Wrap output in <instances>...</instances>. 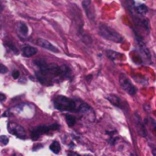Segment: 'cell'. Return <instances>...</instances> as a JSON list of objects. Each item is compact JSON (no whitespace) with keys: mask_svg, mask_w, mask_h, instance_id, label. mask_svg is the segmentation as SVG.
<instances>
[{"mask_svg":"<svg viewBox=\"0 0 156 156\" xmlns=\"http://www.w3.org/2000/svg\"><path fill=\"white\" fill-rule=\"evenodd\" d=\"M107 55L109 59H111L112 61H115V60H118L119 57H121L122 55L116 52V51H107Z\"/></svg>","mask_w":156,"mask_h":156,"instance_id":"12","label":"cell"},{"mask_svg":"<svg viewBox=\"0 0 156 156\" xmlns=\"http://www.w3.org/2000/svg\"><path fill=\"white\" fill-rule=\"evenodd\" d=\"M68 156H81V155H79V154L76 153V152H74V151H68Z\"/></svg>","mask_w":156,"mask_h":156,"instance_id":"19","label":"cell"},{"mask_svg":"<svg viewBox=\"0 0 156 156\" xmlns=\"http://www.w3.org/2000/svg\"><path fill=\"white\" fill-rule=\"evenodd\" d=\"M8 71L9 70H8V68L5 65L0 63V73H8Z\"/></svg>","mask_w":156,"mask_h":156,"instance_id":"17","label":"cell"},{"mask_svg":"<svg viewBox=\"0 0 156 156\" xmlns=\"http://www.w3.org/2000/svg\"><path fill=\"white\" fill-rule=\"evenodd\" d=\"M65 119H66V123H67V125H68L69 127H73V126L75 124V122H76L75 118L73 117V116H71V115H67V116L65 117Z\"/></svg>","mask_w":156,"mask_h":156,"instance_id":"14","label":"cell"},{"mask_svg":"<svg viewBox=\"0 0 156 156\" xmlns=\"http://www.w3.org/2000/svg\"><path fill=\"white\" fill-rule=\"evenodd\" d=\"M17 30H18L19 35H21L23 37H26L28 35V27L23 22L18 23V25H17Z\"/></svg>","mask_w":156,"mask_h":156,"instance_id":"10","label":"cell"},{"mask_svg":"<svg viewBox=\"0 0 156 156\" xmlns=\"http://www.w3.org/2000/svg\"><path fill=\"white\" fill-rule=\"evenodd\" d=\"M78 111L81 112L83 115L87 116L88 119H91V120H92V121L94 120V118H92V117L90 116V114L94 115V112H93V110L91 109V108H90L89 106H87V104H85V103H81V104L79 105V107H78Z\"/></svg>","mask_w":156,"mask_h":156,"instance_id":"8","label":"cell"},{"mask_svg":"<svg viewBox=\"0 0 156 156\" xmlns=\"http://www.w3.org/2000/svg\"><path fill=\"white\" fill-rule=\"evenodd\" d=\"M59 129V126L57 124H53L51 126H45V125L39 126L31 131V139L37 140L40 138L41 135L45 134V133L49 132L50 130H54V129Z\"/></svg>","mask_w":156,"mask_h":156,"instance_id":"3","label":"cell"},{"mask_svg":"<svg viewBox=\"0 0 156 156\" xmlns=\"http://www.w3.org/2000/svg\"><path fill=\"white\" fill-rule=\"evenodd\" d=\"M54 107L61 111L73 112L76 110V103L74 100L64 96H58L54 99Z\"/></svg>","mask_w":156,"mask_h":156,"instance_id":"1","label":"cell"},{"mask_svg":"<svg viewBox=\"0 0 156 156\" xmlns=\"http://www.w3.org/2000/svg\"><path fill=\"white\" fill-rule=\"evenodd\" d=\"M130 156H136V155H135V154H133V153H131V154H130Z\"/></svg>","mask_w":156,"mask_h":156,"instance_id":"22","label":"cell"},{"mask_svg":"<svg viewBox=\"0 0 156 156\" xmlns=\"http://www.w3.org/2000/svg\"><path fill=\"white\" fill-rule=\"evenodd\" d=\"M119 84L122 87V88L130 96H133L136 94V92H137L136 87L132 85V83L130 82L129 78L123 73L120 74V76H119Z\"/></svg>","mask_w":156,"mask_h":156,"instance_id":"4","label":"cell"},{"mask_svg":"<svg viewBox=\"0 0 156 156\" xmlns=\"http://www.w3.org/2000/svg\"><path fill=\"white\" fill-rule=\"evenodd\" d=\"M12 76L14 79H18V78L20 77V72L19 71H14L13 73H12Z\"/></svg>","mask_w":156,"mask_h":156,"instance_id":"18","label":"cell"},{"mask_svg":"<svg viewBox=\"0 0 156 156\" xmlns=\"http://www.w3.org/2000/svg\"><path fill=\"white\" fill-rule=\"evenodd\" d=\"M37 44L46 50H49L51 51H53V52H59V50L54 46L52 45L50 41L44 40V39H38L37 40Z\"/></svg>","mask_w":156,"mask_h":156,"instance_id":"7","label":"cell"},{"mask_svg":"<svg viewBox=\"0 0 156 156\" xmlns=\"http://www.w3.org/2000/svg\"><path fill=\"white\" fill-rule=\"evenodd\" d=\"M136 10L139 14H141V15H144L148 12V8L145 6V5H140L136 8Z\"/></svg>","mask_w":156,"mask_h":156,"instance_id":"15","label":"cell"},{"mask_svg":"<svg viewBox=\"0 0 156 156\" xmlns=\"http://www.w3.org/2000/svg\"><path fill=\"white\" fill-rule=\"evenodd\" d=\"M99 32L102 37H104L105 39L108 41H111L114 42H121L123 41L122 36L119 32H117L115 30L109 28L108 26L101 25L99 27Z\"/></svg>","mask_w":156,"mask_h":156,"instance_id":"2","label":"cell"},{"mask_svg":"<svg viewBox=\"0 0 156 156\" xmlns=\"http://www.w3.org/2000/svg\"><path fill=\"white\" fill-rule=\"evenodd\" d=\"M5 99H6V96L4 94L0 93V101H4Z\"/></svg>","mask_w":156,"mask_h":156,"instance_id":"20","label":"cell"},{"mask_svg":"<svg viewBox=\"0 0 156 156\" xmlns=\"http://www.w3.org/2000/svg\"><path fill=\"white\" fill-rule=\"evenodd\" d=\"M9 138L7 136H5V135L0 136V144H2V145L5 146V145H7L9 143Z\"/></svg>","mask_w":156,"mask_h":156,"instance_id":"16","label":"cell"},{"mask_svg":"<svg viewBox=\"0 0 156 156\" xmlns=\"http://www.w3.org/2000/svg\"><path fill=\"white\" fill-rule=\"evenodd\" d=\"M83 8L84 9L86 10L87 12V17L91 20H95V9H94V7L92 5V2H91V0H84L83 3Z\"/></svg>","mask_w":156,"mask_h":156,"instance_id":"6","label":"cell"},{"mask_svg":"<svg viewBox=\"0 0 156 156\" xmlns=\"http://www.w3.org/2000/svg\"><path fill=\"white\" fill-rule=\"evenodd\" d=\"M108 99L109 100V102H111L113 105L117 106V107H121V102H120V99L115 96V95H109L108 97Z\"/></svg>","mask_w":156,"mask_h":156,"instance_id":"11","label":"cell"},{"mask_svg":"<svg viewBox=\"0 0 156 156\" xmlns=\"http://www.w3.org/2000/svg\"><path fill=\"white\" fill-rule=\"evenodd\" d=\"M8 129L11 134L17 136L18 138L22 139V140L26 139V131L22 126L18 125L16 123H13V122H9L8 124Z\"/></svg>","mask_w":156,"mask_h":156,"instance_id":"5","label":"cell"},{"mask_svg":"<svg viewBox=\"0 0 156 156\" xmlns=\"http://www.w3.org/2000/svg\"><path fill=\"white\" fill-rule=\"evenodd\" d=\"M37 49L31 46H25L22 48V55L24 57H31L37 53Z\"/></svg>","mask_w":156,"mask_h":156,"instance_id":"9","label":"cell"},{"mask_svg":"<svg viewBox=\"0 0 156 156\" xmlns=\"http://www.w3.org/2000/svg\"><path fill=\"white\" fill-rule=\"evenodd\" d=\"M50 149L52 152L54 153H59L60 150H61V146H60V143L58 141H53L51 146H50Z\"/></svg>","mask_w":156,"mask_h":156,"instance_id":"13","label":"cell"},{"mask_svg":"<svg viewBox=\"0 0 156 156\" xmlns=\"http://www.w3.org/2000/svg\"><path fill=\"white\" fill-rule=\"evenodd\" d=\"M152 154H153L154 156H156V149H153V150H152Z\"/></svg>","mask_w":156,"mask_h":156,"instance_id":"21","label":"cell"}]
</instances>
